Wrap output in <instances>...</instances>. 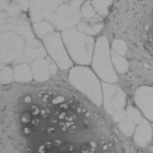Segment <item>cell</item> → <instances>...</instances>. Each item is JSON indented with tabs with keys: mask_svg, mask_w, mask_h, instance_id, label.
I'll return each mask as SVG.
<instances>
[{
	"mask_svg": "<svg viewBox=\"0 0 153 153\" xmlns=\"http://www.w3.org/2000/svg\"><path fill=\"white\" fill-rule=\"evenodd\" d=\"M63 43L71 58L78 64H90L94 50L93 39L76 28L63 31Z\"/></svg>",
	"mask_w": 153,
	"mask_h": 153,
	"instance_id": "6da1fadb",
	"label": "cell"
},
{
	"mask_svg": "<svg viewBox=\"0 0 153 153\" xmlns=\"http://www.w3.org/2000/svg\"><path fill=\"white\" fill-rule=\"evenodd\" d=\"M71 84L97 106L102 103V92L100 82L87 67H76L69 73Z\"/></svg>",
	"mask_w": 153,
	"mask_h": 153,
	"instance_id": "7a4b0ae2",
	"label": "cell"
},
{
	"mask_svg": "<svg viewBox=\"0 0 153 153\" xmlns=\"http://www.w3.org/2000/svg\"><path fill=\"white\" fill-rule=\"evenodd\" d=\"M111 61L108 41L105 37L102 36L98 39L94 47L93 67L102 80L114 83L117 81V76Z\"/></svg>",
	"mask_w": 153,
	"mask_h": 153,
	"instance_id": "3957f363",
	"label": "cell"
},
{
	"mask_svg": "<svg viewBox=\"0 0 153 153\" xmlns=\"http://www.w3.org/2000/svg\"><path fill=\"white\" fill-rule=\"evenodd\" d=\"M81 19L80 8L62 3L48 20L53 27L65 31L78 25Z\"/></svg>",
	"mask_w": 153,
	"mask_h": 153,
	"instance_id": "277c9868",
	"label": "cell"
},
{
	"mask_svg": "<svg viewBox=\"0 0 153 153\" xmlns=\"http://www.w3.org/2000/svg\"><path fill=\"white\" fill-rule=\"evenodd\" d=\"M26 41L12 31H3L1 34V62L16 61L22 53Z\"/></svg>",
	"mask_w": 153,
	"mask_h": 153,
	"instance_id": "5b68a950",
	"label": "cell"
},
{
	"mask_svg": "<svg viewBox=\"0 0 153 153\" xmlns=\"http://www.w3.org/2000/svg\"><path fill=\"white\" fill-rule=\"evenodd\" d=\"M43 42L48 52L60 68L67 70L72 66L62 39L58 33L53 32L46 36Z\"/></svg>",
	"mask_w": 153,
	"mask_h": 153,
	"instance_id": "8992f818",
	"label": "cell"
},
{
	"mask_svg": "<svg viewBox=\"0 0 153 153\" xmlns=\"http://www.w3.org/2000/svg\"><path fill=\"white\" fill-rule=\"evenodd\" d=\"M81 21L78 29L88 35L98 34L103 28V24L101 16L94 9L90 1L84 3L80 9Z\"/></svg>",
	"mask_w": 153,
	"mask_h": 153,
	"instance_id": "52a82bcc",
	"label": "cell"
},
{
	"mask_svg": "<svg viewBox=\"0 0 153 153\" xmlns=\"http://www.w3.org/2000/svg\"><path fill=\"white\" fill-rule=\"evenodd\" d=\"M62 3V0H30V15L34 22L49 19L56 9Z\"/></svg>",
	"mask_w": 153,
	"mask_h": 153,
	"instance_id": "ba28073f",
	"label": "cell"
},
{
	"mask_svg": "<svg viewBox=\"0 0 153 153\" xmlns=\"http://www.w3.org/2000/svg\"><path fill=\"white\" fill-rule=\"evenodd\" d=\"M134 100L145 117L153 121V87L142 86L138 88Z\"/></svg>",
	"mask_w": 153,
	"mask_h": 153,
	"instance_id": "9c48e42d",
	"label": "cell"
},
{
	"mask_svg": "<svg viewBox=\"0 0 153 153\" xmlns=\"http://www.w3.org/2000/svg\"><path fill=\"white\" fill-rule=\"evenodd\" d=\"M46 51L42 44L37 39L26 42L21 55L15 61L16 63L32 62L33 61L46 56Z\"/></svg>",
	"mask_w": 153,
	"mask_h": 153,
	"instance_id": "30bf717a",
	"label": "cell"
},
{
	"mask_svg": "<svg viewBox=\"0 0 153 153\" xmlns=\"http://www.w3.org/2000/svg\"><path fill=\"white\" fill-rule=\"evenodd\" d=\"M49 58H40L31 62L33 78L38 82L48 80L51 74Z\"/></svg>",
	"mask_w": 153,
	"mask_h": 153,
	"instance_id": "8fae6325",
	"label": "cell"
},
{
	"mask_svg": "<svg viewBox=\"0 0 153 153\" xmlns=\"http://www.w3.org/2000/svg\"><path fill=\"white\" fill-rule=\"evenodd\" d=\"M152 132L151 127L146 120H143L136 129L134 140L137 145L145 147L149 145L152 140Z\"/></svg>",
	"mask_w": 153,
	"mask_h": 153,
	"instance_id": "7c38bea8",
	"label": "cell"
},
{
	"mask_svg": "<svg viewBox=\"0 0 153 153\" xmlns=\"http://www.w3.org/2000/svg\"><path fill=\"white\" fill-rule=\"evenodd\" d=\"M13 77L17 82H28L33 77L32 70L27 63H21L14 68Z\"/></svg>",
	"mask_w": 153,
	"mask_h": 153,
	"instance_id": "4fadbf2b",
	"label": "cell"
},
{
	"mask_svg": "<svg viewBox=\"0 0 153 153\" xmlns=\"http://www.w3.org/2000/svg\"><path fill=\"white\" fill-rule=\"evenodd\" d=\"M102 88L104 96V107L107 112L109 115H112L114 111L111 105V100L117 91L118 87L103 82Z\"/></svg>",
	"mask_w": 153,
	"mask_h": 153,
	"instance_id": "5bb4252c",
	"label": "cell"
},
{
	"mask_svg": "<svg viewBox=\"0 0 153 153\" xmlns=\"http://www.w3.org/2000/svg\"><path fill=\"white\" fill-rule=\"evenodd\" d=\"M34 30L39 37L44 39L46 36L54 32V27L51 22L43 21L34 24Z\"/></svg>",
	"mask_w": 153,
	"mask_h": 153,
	"instance_id": "9a60e30c",
	"label": "cell"
},
{
	"mask_svg": "<svg viewBox=\"0 0 153 153\" xmlns=\"http://www.w3.org/2000/svg\"><path fill=\"white\" fill-rule=\"evenodd\" d=\"M111 58L115 68L117 71L120 73L127 72L128 68V62L122 55L118 54L112 50L111 52Z\"/></svg>",
	"mask_w": 153,
	"mask_h": 153,
	"instance_id": "2e32d148",
	"label": "cell"
},
{
	"mask_svg": "<svg viewBox=\"0 0 153 153\" xmlns=\"http://www.w3.org/2000/svg\"><path fill=\"white\" fill-rule=\"evenodd\" d=\"M126 95L124 91L121 88L118 87L117 91L114 95L111 100V105L114 111L115 112L118 110L123 109L126 105Z\"/></svg>",
	"mask_w": 153,
	"mask_h": 153,
	"instance_id": "e0dca14e",
	"label": "cell"
},
{
	"mask_svg": "<svg viewBox=\"0 0 153 153\" xmlns=\"http://www.w3.org/2000/svg\"><path fill=\"white\" fill-rule=\"evenodd\" d=\"M112 0H92L91 4L101 17H105L109 11Z\"/></svg>",
	"mask_w": 153,
	"mask_h": 153,
	"instance_id": "ac0fdd59",
	"label": "cell"
},
{
	"mask_svg": "<svg viewBox=\"0 0 153 153\" xmlns=\"http://www.w3.org/2000/svg\"><path fill=\"white\" fill-rule=\"evenodd\" d=\"M119 128L123 133L127 136L133 134L135 130V124L128 118H124L119 123Z\"/></svg>",
	"mask_w": 153,
	"mask_h": 153,
	"instance_id": "d6986e66",
	"label": "cell"
},
{
	"mask_svg": "<svg viewBox=\"0 0 153 153\" xmlns=\"http://www.w3.org/2000/svg\"><path fill=\"white\" fill-rule=\"evenodd\" d=\"M126 114L128 118L134 124H139L143 121V118L140 112L133 106H128L127 108Z\"/></svg>",
	"mask_w": 153,
	"mask_h": 153,
	"instance_id": "ffe728a7",
	"label": "cell"
},
{
	"mask_svg": "<svg viewBox=\"0 0 153 153\" xmlns=\"http://www.w3.org/2000/svg\"><path fill=\"white\" fill-rule=\"evenodd\" d=\"M1 83L6 84L10 83L13 77V72L10 67H5L1 70Z\"/></svg>",
	"mask_w": 153,
	"mask_h": 153,
	"instance_id": "44dd1931",
	"label": "cell"
},
{
	"mask_svg": "<svg viewBox=\"0 0 153 153\" xmlns=\"http://www.w3.org/2000/svg\"><path fill=\"white\" fill-rule=\"evenodd\" d=\"M113 51L120 55H124L127 51V46L126 43L121 40H115L112 43Z\"/></svg>",
	"mask_w": 153,
	"mask_h": 153,
	"instance_id": "7402d4cb",
	"label": "cell"
},
{
	"mask_svg": "<svg viewBox=\"0 0 153 153\" xmlns=\"http://www.w3.org/2000/svg\"><path fill=\"white\" fill-rule=\"evenodd\" d=\"M126 115H127L126 111H125L124 109H123L121 110L115 111L112 116L114 121L117 123H120L122 120H123L124 118H126Z\"/></svg>",
	"mask_w": 153,
	"mask_h": 153,
	"instance_id": "603a6c76",
	"label": "cell"
},
{
	"mask_svg": "<svg viewBox=\"0 0 153 153\" xmlns=\"http://www.w3.org/2000/svg\"><path fill=\"white\" fill-rule=\"evenodd\" d=\"M84 0H62V3L80 8L81 6L83 4Z\"/></svg>",
	"mask_w": 153,
	"mask_h": 153,
	"instance_id": "cb8c5ba5",
	"label": "cell"
},
{
	"mask_svg": "<svg viewBox=\"0 0 153 153\" xmlns=\"http://www.w3.org/2000/svg\"><path fill=\"white\" fill-rule=\"evenodd\" d=\"M14 1L21 7L22 10H26L28 9L30 0H14Z\"/></svg>",
	"mask_w": 153,
	"mask_h": 153,
	"instance_id": "d4e9b609",
	"label": "cell"
}]
</instances>
